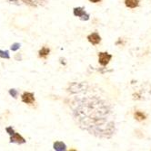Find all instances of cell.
Instances as JSON below:
<instances>
[{
	"mask_svg": "<svg viewBox=\"0 0 151 151\" xmlns=\"http://www.w3.org/2000/svg\"><path fill=\"white\" fill-rule=\"evenodd\" d=\"M0 57L5 58V59H9L10 56H9L8 51H1V50H0Z\"/></svg>",
	"mask_w": 151,
	"mask_h": 151,
	"instance_id": "cell-10",
	"label": "cell"
},
{
	"mask_svg": "<svg viewBox=\"0 0 151 151\" xmlns=\"http://www.w3.org/2000/svg\"><path fill=\"white\" fill-rule=\"evenodd\" d=\"M67 92L71 115L82 129L101 139H110L115 135L113 105L100 88L86 81L74 82Z\"/></svg>",
	"mask_w": 151,
	"mask_h": 151,
	"instance_id": "cell-1",
	"label": "cell"
},
{
	"mask_svg": "<svg viewBox=\"0 0 151 151\" xmlns=\"http://www.w3.org/2000/svg\"><path fill=\"white\" fill-rule=\"evenodd\" d=\"M49 52H50V49H49V48H47V47H43V48H41V50L38 52V55H39L40 58H44V59H46L47 56L49 54Z\"/></svg>",
	"mask_w": 151,
	"mask_h": 151,
	"instance_id": "cell-7",
	"label": "cell"
},
{
	"mask_svg": "<svg viewBox=\"0 0 151 151\" xmlns=\"http://www.w3.org/2000/svg\"><path fill=\"white\" fill-rule=\"evenodd\" d=\"M125 5L129 8H136L139 6V0H125Z\"/></svg>",
	"mask_w": 151,
	"mask_h": 151,
	"instance_id": "cell-6",
	"label": "cell"
},
{
	"mask_svg": "<svg viewBox=\"0 0 151 151\" xmlns=\"http://www.w3.org/2000/svg\"><path fill=\"white\" fill-rule=\"evenodd\" d=\"M7 131L8 132V134L11 136L13 133H15V132H14V130H13V129L11 128V127H9V128H7Z\"/></svg>",
	"mask_w": 151,
	"mask_h": 151,
	"instance_id": "cell-13",
	"label": "cell"
},
{
	"mask_svg": "<svg viewBox=\"0 0 151 151\" xmlns=\"http://www.w3.org/2000/svg\"><path fill=\"white\" fill-rule=\"evenodd\" d=\"M10 142H11V143L23 144V143H25L26 141H25L24 138H22V137H21V136H20L18 133L15 132V133H13V134L11 135V138H10Z\"/></svg>",
	"mask_w": 151,
	"mask_h": 151,
	"instance_id": "cell-5",
	"label": "cell"
},
{
	"mask_svg": "<svg viewBox=\"0 0 151 151\" xmlns=\"http://www.w3.org/2000/svg\"><path fill=\"white\" fill-rule=\"evenodd\" d=\"M19 48H20V45L18 44V43H15V44H13V45H11V50H12V51H17V50H18Z\"/></svg>",
	"mask_w": 151,
	"mask_h": 151,
	"instance_id": "cell-12",
	"label": "cell"
},
{
	"mask_svg": "<svg viewBox=\"0 0 151 151\" xmlns=\"http://www.w3.org/2000/svg\"><path fill=\"white\" fill-rule=\"evenodd\" d=\"M9 94L12 96L13 98L17 99V98H18V91L16 89H10V90H9Z\"/></svg>",
	"mask_w": 151,
	"mask_h": 151,
	"instance_id": "cell-11",
	"label": "cell"
},
{
	"mask_svg": "<svg viewBox=\"0 0 151 151\" xmlns=\"http://www.w3.org/2000/svg\"><path fill=\"white\" fill-rule=\"evenodd\" d=\"M135 118H136V120L141 121V120L146 119V115L143 112H141V111H136L135 112Z\"/></svg>",
	"mask_w": 151,
	"mask_h": 151,
	"instance_id": "cell-9",
	"label": "cell"
},
{
	"mask_svg": "<svg viewBox=\"0 0 151 151\" xmlns=\"http://www.w3.org/2000/svg\"><path fill=\"white\" fill-rule=\"evenodd\" d=\"M74 14H75V16H77V17H83L86 15V12L83 9H82V8L78 7V8H75L74 9Z\"/></svg>",
	"mask_w": 151,
	"mask_h": 151,
	"instance_id": "cell-8",
	"label": "cell"
},
{
	"mask_svg": "<svg viewBox=\"0 0 151 151\" xmlns=\"http://www.w3.org/2000/svg\"><path fill=\"white\" fill-rule=\"evenodd\" d=\"M90 2H92V3H98V2H100L101 0H89Z\"/></svg>",
	"mask_w": 151,
	"mask_h": 151,
	"instance_id": "cell-14",
	"label": "cell"
},
{
	"mask_svg": "<svg viewBox=\"0 0 151 151\" xmlns=\"http://www.w3.org/2000/svg\"><path fill=\"white\" fill-rule=\"evenodd\" d=\"M111 58H112V55L107 52H99L98 53V62L103 66L107 65L109 63V61L111 60Z\"/></svg>",
	"mask_w": 151,
	"mask_h": 151,
	"instance_id": "cell-3",
	"label": "cell"
},
{
	"mask_svg": "<svg viewBox=\"0 0 151 151\" xmlns=\"http://www.w3.org/2000/svg\"><path fill=\"white\" fill-rule=\"evenodd\" d=\"M88 40L89 41V43H91L93 45H96L100 43L101 41V38L99 36V35L98 33H93L91 35H89L88 36Z\"/></svg>",
	"mask_w": 151,
	"mask_h": 151,
	"instance_id": "cell-4",
	"label": "cell"
},
{
	"mask_svg": "<svg viewBox=\"0 0 151 151\" xmlns=\"http://www.w3.org/2000/svg\"><path fill=\"white\" fill-rule=\"evenodd\" d=\"M21 101L22 102L28 104V105H32L35 103V96L34 93L32 92H28V91H25L22 96H21Z\"/></svg>",
	"mask_w": 151,
	"mask_h": 151,
	"instance_id": "cell-2",
	"label": "cell"
}]
</instances>
